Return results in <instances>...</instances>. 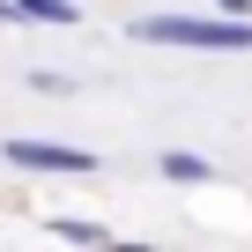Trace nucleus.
<instances>
[{"mask_svg": "<svg viewBox=\"0 0 252 252\" xmlns=\"http://www.w3.org/2000/svg\"><path fill=\"white\" fill-rule=\"evenodd\" d=\"M141 45H186V52H252V15H134Z\"/></svg>", "mask_w": 252, "mask_h": 252, "instance_id": "obj_1", "label": "nucleus"}, {"mask_svg": "<svg viewBox=\"0 0 252 252\" xmlns=\"http://www.w3.org/2000/svg\"><path fill=\"white\" fill-rule=\"evenodd\" d=\"M0 156H8L15 171H45V178H96V149H67V141H37V134H15L0 141Z\"/></svg>", "mask_w": 252, "mask_h": 252, "instance_id": "obj_2", "label": "nucleus"}, {"mask_svg": "<svg viewBox=\"0 0 252 252\" xmlns=\"http://www.w3.org/2000/svg\"><path fill=\"white\" fill-rule=\"evenodd\" d=\"M156 171H163L171 186H215V178H222V171H215L208 156H193V149H163V156H156Z\"/></svg>", "mask_w": 252, "mask_h": 252, "instance_id": "obj_3", "label": "nucleus"}, {"mask_svg": "<svg viewBox=\"0 0 252 252\" xmlns=\"http://www.w3.org/2000/svg\"><path fill=\"white\" fill-rule=\"evenodd\" d=\"M15 15H23V23H52V30H74V23H82L74 0H15Z\"/></svg>", "mask_w": 252, "mask_h": 252, "instance_id": "obj_4", "label": "nucleus"}, {"mask_svg": "<svg viewBox=\"0 0 252 252\" xmlns=\"http://www.w3.org/2000/svg\"><path fill=\"white\" fill-rule=\"evenodd\" d=\"M45 230H52V237H67V245H111V230H104V222H89V215H45Z\"/></svg>", "mask_w": 252, "mask_h": 252, "instance_id": "obj_5", "label": "nucleus"}, {"mask_svg": "<svg viewBox=\"0 0 252 252\" xmlns=\"http://www.w3.org/2000/svg\"><path fill=\"white\" fill-rule=\"evenodd\" d=\"M30 89H37V96H74V82H67V74H52V67H37V74H30Z\"/></svg>", "mask_w": 252, "mask_h": 252, "instance_id": "obj_6", "label": "nucleus"}, {"mask_svg": "<svg viewBox=\"0 0 252 252\" xmlns=\"http://www.w3.org/2000/svg\"><path fill=\"white\" fill-rule=\"evenodd\" d=\"M215 15H252V0H215Z\"/></svg>", "mask_w": 252, "mask_h": 252, "instance_id": "obj_7", "label": "nucleus"}, {"mask_svg": "<svg viewBox=\"0 0 252 252\" xmlns=\"http://www.w3.org/2000/svg\"><path fill=\"white\" fill-rule=\"evenodd\" d=\"M8 23H23V15H15V0H0V30H8Z\"/></svg>", "mask_w": 252, "mask_h": 252, "instance_id": "obj_8", "label": "nucleus"}]
</instances>
